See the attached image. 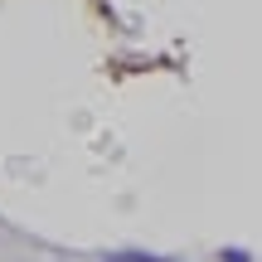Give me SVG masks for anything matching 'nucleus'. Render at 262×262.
I'll list each match as a JSON object with an SVG mask.
<instances>
[{
    "mask_svg": "<svg viewBox=\"0 0 262 262\" xmlns=\"http://www.w3.org/2000/svg\"><path fill=\"white\" fill-rule=\"evenodd\" d=\"M224 262H253V257H248L243 248H224Z\"/></svg>",
    "mask_w": 262,
    "mask_h": 262,
    "instance_id": "f03ea898",
    "label": "nucleus"
},
{
    "mask_svg": "<svg viewBox=\"0 0 262 262\" xmlns=\"http://www.w3.org/2000/svg\"><path fill=\"white\" fill-rule=\"evenodd\" d=\"M112 262H170V257H160V253H117Z\"/></svg>",
    "mask_w": 262,
    "mask_h": 262,
    "instance_id": "f257e3e1",
    "label": "nucleus"
}]
</instances>
